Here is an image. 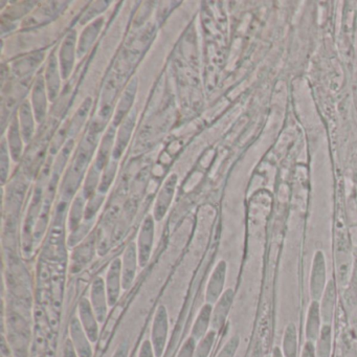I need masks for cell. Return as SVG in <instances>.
<instances>
[{
    "mask_svg": "<svg viewBox=\"0 0 357 357\" xmlns=\"http://www.w3.org/2000/svg\"><path fill=\"white\" fill-rule=\"evenodd\" d=\"M169 333V317L166 307L160 305L154 315L151 330V344L156 357H162L166 349Z\"/></svg>",
    "mask_w": 357,
    "mask_h": 357,
    "instance_id": "obj_1",
    "label": "cell"
},
{
    "mask_svg": "<svg viewBox=\"0 0 357 357\" xmlns=\"http://www.w3.org/2000/svg\"><path fill=\"white\" fill-rule=\"evenodd\" d=\"M326 261L323 252H317L313 258L310 273V296L312 301L319 302L323 296L326 286Z\"/></svg>",
    "mask_w": 357,
    "mask_h": 357,
    "instance_id": "obj_2",
    "label": "cell"
},
{
    "mask_svg": "<svg viewBox=\"0 0 357 357\" xmlns=\"http://www.w3.org/2000/svg\"><path fill=\"white\" fill-rule=\"evenodd\" d=\"M91 303L95 311L99 323H104L107 317L108 304L107 290H106L105 281L101 278H97L93 282L91 291Z\"/></svg>",
    "mask_w": 357,
    "mask_h": 357,
    "instance_id": "obj_3",
    "label": "cell"
},
{
    "mask_svg": "<svg viewBox=\"0 0 357 357\" xmlns=\"http://www.w3.org/2000/svg\"><path fill=\"white\" fill-rule=\"evenodd\" d=\"M227 265L225 261H220L215 267L206 286V300L208 304H215L222 296L227 278Z\"/></svg>",
    "mask_w": 357,
    "mask_h": 357,
    "instance_id": "obj_4",
    "label": "cell"
},
{
    "mask_svg": "<svg viewBox=\"0 0 357 357\" xmlns=\"http://www.w3.org/2000/svg\"><path fill=\"white\" fill-rule=\"evenodd\" d=\"M106 290H107L108 304L114 306L120 296L121 287L122 284V261L121 259H116L112 261L108 268L106 275Z\"/></svg>",
    "mask_w": 357,
    "mask_h": 357,
    "instance_id": "obj_5",
    "label": "cell"
},
{
    "mask_svg": "<svg viewBox=\"0 0 357 357\" xmlns=\"http://www.w3.org/2000/svg\"><path fill=\"white\" fill-rule=\"evenodd\" d=\"M79 319L91 342H97L99 338V321L96 317L91 303L87 298H82L79 303Z\"/></svg>",
    "mask_w": 357,
    "mask_h": 357,
    "instance_id": "obj_6",
    "label": "cell"
},
{
    "mask_svg": "<svg viewBox=\"0 0 357 357\" xmlns=\"http://www.w3.org/2000/svg\"><path fill=\"white\" fill-rule=\"evenodd\" d=\"M234 296H235L234 290L229 288V289L223 292L220 298L215 303V306L213 307L212 325H211V327L215 331H220L223 326H225L227 317H229L231 305H233Z\"/></svg>",
    "mask_w": 357,
    "mask_h": 357,
    "instance_id": "obj_7",
    "label": "cell"
},
{
    "mask_svg": "<svg viewBox=\"0 0 357 357\" xmlns=\"http://www.w3.org/2000/svg\"><path fill=\"white\" fill-rule=\"evenodd\" d=\"M70 340L78 353L79 357H93V351L91 340L81 325L80 319L73 317L70 324Z\"/></svg>",
    "mask_w": 357,
    "mask_h": 357,
    "instance_id": "obj_8",
    "label": "cell"
},
{
    "mask_svg": "<svg viewBox=\"0 0 357 357\" xmlns=\"http://www.w3.org/2000/svg\"><path fill=\"white\" fill-rule=\"evenodd\" d=\"M137 262H139V254H137V248L135 244H130L125 250L122 261V284L124 289L130 288L135 280Z\"/></svg>",
    "mask_w": 357,
    "mask_h": 357,
    "instance_id": "obj_9",
    "label": "cell"
},
{
    "mask_svg": "<svg viewBox=\"0 0 357 357\" xmlns=\"http://www.w3.org/2000/svg\"><path fill=\"white\" fill-rule=\"evenodd\" d=\"M152 244H153V222L150 219H147L142 229L139 238V245H137L139 263L142 267L146 266L149 262Z\"/></svg>",
    "mask_w": 357,
    "mask_h": 357,
    "instance_id": "obj_10",
    "label": "cell"
},
{
    "mask_svg": "<svg viewBox=\"0 0 357 357\" xmlns=\"http://www.w3.org/2000/svg\"><path fill=\"white\" fill-rule=\"evenodd\" d=\"M321 308H319V303L317 301H312L310 306H309L308 313H307L306 319V340L308 342H317L321 333Z\"/></svg>",
    "mask_w": 357,
    "mask_h": 357,
    "instance_id": "obj_11",
    "label": "cell"
},
{
    "mask_svg": "<svg viewBox=\"0 0 357 357\" xmlns=\"http://www.w3.org/2000/svg\"><path fill=\"white\" fill-rule=\"evenodd\" d=\"M336 303V286L335 282L332 280L327 283L325 291L321 298V321L324 324L331 325L332 319H333L334 308Z\"/></svg>",
    "mask_w": 357,
    "mask_h": 357,
    "instance_id": "obj_12",
    "label": "cell"
},
{
    "mask_svg": "<svg viewBox=\"0 0 357 357\" xmlns=\"http://www.w3.org/2000/svg\"><path fill=\"white\" fill-rule=\"evenodd\" d=\"M213 305L206 303L202 306L196 317L194 321L193 328H192L191 336H193L196 340H200L208 331H210L211 325H212Z\"/></svg>",
    "mask_w": 357,
    "mask_h": 357,
    "instance_id": "obj_13",
    "label": "cell"
},
{
    "mask_svg": "<svg viewBox=\"0 0 357 357\" xmlns=\"http://www.w3.org/2000/svg\"><path fill=\"white\" fill-rule=\"evenodd\" d=\"M282 353L284 357H298V333L294 324L286 326L282 344Z\"/></svg>",
    "mask_w": 357,
    "mask_h": 357,
    "instance_id": "obj_14",
    "label": "cell"
},
{
    "mask_svg": "<svg viewBox=\"0 0 357 357\" xmlns=\"http://www.w3.org/2000/svg\"><path fill=\"white\" fill-rule=\"evenodd\" d=\"M332 347V327L331 325L324 324L321 327L319 338L315 342V350L317 357H330Z\"/></svg>",
    "mask_w": 357,
    "mask_h": 357,
    "instance_id": "obj_15",
    "label": "cell"
},
{
    "mask_svg": "<svg viewBox=\"0 0 357 357\" xmlns=\"http://www.w3.org/2000/svg\"><path fill=\"white\" fill-rule=\"evenodd\" d=\"M217 332L210 330L202 340H198L196 346L195 357H208L216 340Z\"/></svg>",
    "mask_w": 357,
    "mask_h": 357,
    "instance_id": "obj_16",
    "label": "cell"
},
{
    "mask_svg": "<svg viewBox=\"0 0 357 357\" xmlns=\"http://www.w3.org/2000/svg\"><path fill=\"white\" fill-rule=\"evenodd\" d=\"M240 346V337L238 335L231 336L225 346L221 349L216 357H235Z\"/></svg>",
    "mask_w": 357,
    "mask_h": 357,
    "instance_id": "obj_17",
    "label": "cell"
},
{
    "mask_svg": "<svg viewBox=\"0 0 357 357\" xmlns=\"http://www.w3.org/2000/svg\"><path fill=\"white\" fill-rule=\"evenodd\" d=\"M172 192L173 185H171L170 183H169V185H166V188H165L164 191H162V194L160 197V202H158V206H156L155 213L158 219L162 218L165 211H166L167 206H169L171 196H172Z\"/></svg>",
    "mask_w": 357,
    "mask_h": 357,
    "instance_id": "obj_18",
    "label": "cell"
},
{
    "mask_svg": "<svg viewBox=\"0 0 357 357\" xmlns=\"http://www.w3.org/2000/svg\"><path fill=\"white\" fill-rule=\"evenodd\" d=\"M196 346H197V340L193 336H190L183 342L177 357H195Z\"/></svg>",
    "mask_w": 357,
    "mask_h": 357,
    "instance_id": "obj_19",
    "label": "cell"
},
{
    "mask_svg": "<svg viewBox=\"0 0 357 357\" xmlns=\"http://www.w3.org/2000/svg\"><path fill=\"white\" fill-rule=\"evenodd\" d=\"M139 357H156L151 340H146L139 349Z\"/></svg>",
    "mask_w": 357,
    "mask_h": 357,
    "instance_id": "obj_20",
    "label": "cell"
},
{
    "mask_svg": "<svg viewBox=\"0 0 357 357\" xmlns=\"http://www.w3.org/2000/svg\"><path fill=\"white\" fill-rule=\"evenodd\" d=\"M62 357H79L72 340H68L64 344L63 351H62Z\"/></svg>",
    "mask_w": 357,
    "mask_h": 357,
    "instance_id": "obj_21",
    "label": "cell"
},
{
    "mask_svg": "<svg viewBox=\"0 0 357 357\" xmlns=\"http://www.w3.org/2000/svg\"><path fill=\"white\" fill-rule=\"evenodd\" d=\"M301 357H317L314 342H308V340L305 342Z\"/></svg>",
    "mask_w": 357,
    "mask_h": 357,
    "instance_id": "obj_22",
    "label": "cell"
},
{
    "mask_svg": "<svg viewBox=\"0 0 357 357\" xmlns=\"http://www.w3.org/2000/svg\"><path fill=\"white\" fill-rule=\"evenodd\" d=\"M129 354V342L128 340H123L120 344H119L116 350L114 351L112 357H128Z\"/></svg>",
    "mask_w": 357,
    "mask_h": 357,
    "instance_id": "obj_23",
    "label": "cell"
},
{
    "mask_svg": "<svg viewBox=\"0 0 357 357\" xmlns=\"http://www.w3.org/2000/svg\"><path fill=\"white\" fill-rule=\"evenodd\" d=\"M250 357H263V351L259 344L255 347L254 351H252V356Z\"/></svg>",
    "mask_w": 357,
    "mask_h": 357,
    "instance_id": "obj_24",
    "label": "cell"
},
{
    "mask_svg": "<svg viewBox=\"0 0 357 357\" xmlns=\"http://www.w3.org/2000/svg\"><path fill=\"white\" fill-rule=\"evenodd\" d=\"M273 357H284L281 349L279 347H275L273 350Z\"/></svg>",
    "mask_w": 357,
    "mask_h": 357,
    "instance_id": "obj_25",
    "label": "cell"
}]
</instances>
